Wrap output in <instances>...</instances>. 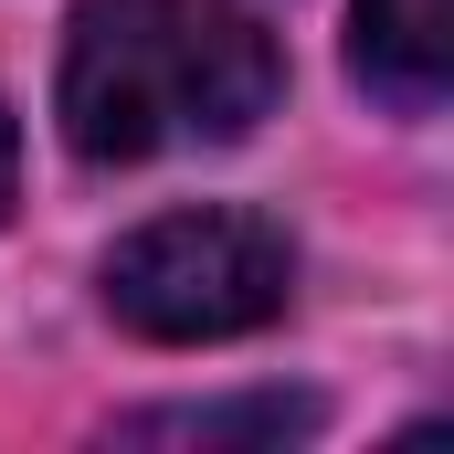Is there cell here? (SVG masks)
<instances>
[{"label": "cell", "mask_w": 454, "mask_h": 454, "mask_svg": "<svg viewBox=\"0 0 454 454\" xmlns=\"http://www.w3.org/2000/svg\"><path fill=\"white\" fill-rule=\"evenodd\" d=\"M286 96V53L243 0H74L53 116L74 159H159L232 148Z\"/></svg>", "instance_id": "1"}, {"label": "cell", "mask_w": 454, "mask_h": 454, "mask_svg": "<svg viewBox=\"0 0 454 454\" xmlns=\"http://www.w3.org/2000/svg\"><path fill=\"white\" fill-rule=\"evenodd\" d=\"M328 423L317 391H243V402H169V412H127L116 444H307Z\"/></svg>", "instance_id": "4"}, {"label": "cell", "mask_w": 454, "mask_h": 454, "mask_svg": "<svg viewBox=\"0 0 454 454\" xmlns=\"http://www.w3.org/2000/svg\"><path fill=\"white\" fill-rule=\"evenodd\" d=\"M348 74L402 116H434L454 85V0H359L348 11Z\"/></svg>", "instance_id": "3"}, {"label": "cell", "mask_w": 454, "mask_h": 454, "mask_svg": "<svg viewBox=\"0 0 454 454\" xmlns=\"http://www.w3.org/2000/svg\"><path fill=\"white\" fill-rule=\"evenodd\" d=\"M11 191H21V127H11V106H0V223H11Z\"/></svg>", "instance_id": "5"}, {"label": "cell", "mask_w": 454, "mask_h": 454, "mask_svg": "<svg viewBox=\"0 0 454 454\" xmlns=\"http://www.w3.org/2000/svg\"><path fill=\"white\" fill-rule=\"evenodd\" d=\"M106 317L137 328L159 348H212V339H254L286 317L296 296V243L264 223V212H232V201H201V212H159L137 223L106 254Z\"/></svg>", "instance_id": "2"}]
</instances>
